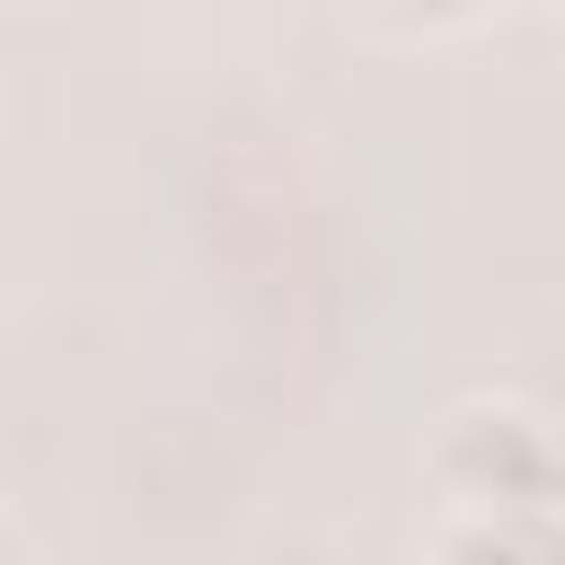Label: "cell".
Listing matches in <instances>:
<instances>
[{"instance_id":"1","label":"cell","mask_w":565,"mask_h":565,"mask_svg":"<svg viewBox=\"0 0 565 565\" xmlns=\"http://www.w3.org/2000/svg\"><path fill=\"white\" fill-rule=\"evenodd\" d=\"M441 556H565V433L521 397H468L441 415L433 450Z\"/></svg>"},{"instance_id":"3","label":"cell","mask_w":565,"mask_h":565,"mask_svg":"<svg viewBox=\"0 0 565 565\" xmlns=\"http://www.w3.org/2000/svg\"><path fill=\"white\" fill-rule=\"evenodd\" d=\"M556 9H565V0H556Z\"/></svg>"},{"instance_id":"2","label":"cell","mask_w":565,"mask_h":565,"mask_svg":"<svg viewBox=\"0 0 565 565\" xmlns=\"http://www.w3.org/2000/svg\"><path fill=\"white\" fill-rule=\"evenodd\" d=\"M371 26H388V35H459V26H477L494 0H353Z\"/></svg>"}]
</instances>
